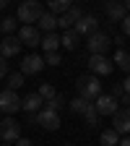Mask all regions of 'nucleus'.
<instances>
[{
	"label": "nucleus",
	"instance_id": "f257e3e1",
	"mask_svg": "<svg viewBox=\"0 0 130 146\" xmlns=\"http://www.w3.org/2000/svg\"><path fill=\"white\" fill-rule=\"evenodd\" d=\"M76 89H78V97H83V99H88V102H94L96 97H102L104 91H102V81H99V76H81L78 81H76Z\"/></svg>",
	"mask_w": 130,
	"mask_h": 146
},
{
	"label": "nucleus",
	"instance_id": "f03ea898",
	"mask_svg": "<svg viewBox=\"0 0 130 146\" xmlns=\"http://www.w3.org/2000/svg\"><path fill=\"white\" fill-rule=\"evenodd\" d=\"M42 13H44V8H42L39 0H24V3L18 5L16 18H18V21H24V26H34L42 18Z\"/></svg>",
	"mask_w": 130,
	"mask_h": 146
},
{
	"label": "nucleus",
	"instance_id": "7ed1b4c3",
	"mask_svg": "<svg viewBox=\"0 0 130 146\" xmlns=\"http://www.w3.org/2000/svg\"><path fill=\"white\" fill-rule=\"evenodd\" d=\"M29 123L39 125V128H47V131H57V128H60V112H52V110L42 107L39 112H34L29 117Z\"/></svg>",
	"mask_w": 130,
	"mask_h": 146
},
{
	"label": "nucleus",
	"instance_id": "20e7f679",
	"mask_svg": "<svg viewBox=\"0 0 130 146\" xmlns=\"http://www.w3.org/2000/svg\"><path fill=\"white\" fill-rule=\"evenodd\" d=\"M21 110V97H18V91L13 89H5V91H0V112H5V115H13Z\"/></svg>",
	"mask_w": 130,
	"mask_h": 146
},
{
	"label": "nucleus",
	"instance_id": "39448f33",
	"mask_svg": "<svg viewBox=\"0 0 130 146\" xmlns=\"http://www.w3.org/2000/svg\"><path fill=\"white\" fill-rule=\"evenodd\" d=\"M115 68V63L107 58V55H88V70L94 76H109Z\"/></svg>",
	"mask_w": 130,
	"mask_h": 146
},
{
	"label": "nucleus",
	"instance_id": "423d86ee",
	"mask_svg": "<svg viewBox=\"0 0 130 146\" xmlns=\"http://www.w3.org/2000/svg\"><path fill=\"white\" fill-rule=\"evenodd\" d=\"M109 34L104 31H94L88 36V55H107L109 52Z\"/></svg>",
	"mask_w": 130,
	"mask_h": 146
},
{
	"label": "nucleus",
	"instance_id": "0eeeda50",
	"mask_svg": "<svg viewBox=\"0 0 130 146\" xmlns=\"http://www.w3.org/2000/svg\"><path fill=\"white\" fill-rule=\"evenodd\" d=\"M0 138H3V143H16L18 138H21V125H18L13 117H5L3 123H0Z\"/></svg>",
	"mask_w": 130,
	"mask_h": 146
},
{
	"label": "nucleus",
	"instance_id": "6e6552de",
	"mask_svg": "<svg viewBox=\"0 0 130 146\" xmlns=\"http://www.w3.org/2000/svg\"><path fill=\"white\" fill-rule=\"evenodd\" d=\"M112 128L120 136H130V107H120L112 115Z\"/></svg>",
	"mask_w": 130,
	"mask_h": 146
},
{
	"label": "nucleus",
	"instance_id": "1a4fd4ad",
	"mask_svg": "<svg viewBox=\"0 0 130 146\" xmlns=\"http://www.w3.org/2000/svg\"><path fill=\"white\" fill-rule=\"evenodd\" d=\"M94 107H96L99 117H102V115H115L117 110H120V102H117L112 94H102V97L94 99Z\"/></svg>",
	"mask_w": 130,
	"mask_h": 146
},
{
	"label": "nucleus",
	"instance_id": "9d476101",
	"mask_svg": "<svg viewBox=\"0 0 130 146\" xmlns=\"http://www.w3.org/2000/svg\"><path fill=\"white\" fill-rule=\"evenodd\" d=\"M44 65H47L44 58H39V55H26L21 60V73L24 76H36V73H42Z\"/></svg>",
	"mask_w": 130,
	"mask_h": 146
},
{
	"label": "nucleus",
	"instance_id": "9b49d317",
	"mask_svg": "<svg viewBox=\"0 0 130 146\" xmlns=\"http://www.w3.org/2000/svg\"><path fill=\"white\" fill-rule=\"evenodd\" d=\"M18 39L26 47H36V44H42V34H39L36 26H21L18 29Z\"/></svg>",
	"mask_w": 130,
	"mask_h": 146
},
{
	"label": "nucleus",
	"instance_id": "f8f14e48",
	"mask_svg": "<svg viewBox=\"0 0 130 146\" xmlns=\"http://www.w3.org/2000/svg\"><path fill=\"white\" fill-rule=\"evenodd\" d=\"M73 29H76L78 34H86V36H91V34H94V31H99V18L96 16H81V21H76V26H73Z\"/></svg>",
	"mask_w": 130,
	"mask_h": 146
},
{
	"label": "nucleus",
	"instance_id": "ddd939ff",
	"mask_svg": "<svg viewBox=\"0 0 130 146\" xmlns=\"http://www.w3.org/2000/svg\"><path fill=\"white\" fill-rule=\"evenodd\" d=\"M104 11H107V16H109V21H120V24H122V18L127 16V8H125L122 0H107Z\"/></svg>",
	"mask_w": 130,
	"mask_h": 146
},
{
	"label": "nucleus",
	"instance_id": "4468645a",
	"mask_svg": "<svg viewBox=\"0 0 130 146\" xmlns=\"http://www.w3.org/2000/svg\"><path fill=\"white\" fill-rule=\"evenodd\" d=\"M21 52V39L18 36H5L3 42H0V55L8 60V58H16V55Z\"/></svg>",
	"mask_w": 130,
	"mask_h": 146
},
{
	"label": "nucleus",
	"instance_id": "2eb2a0df",
	"mask_svg": "<svg viewBox=\"0 0 130 146\" xmlns=\"http://www.w3.org/2000/svg\"><path fill=\"white\" fill-rule=\"evenodd\" d=\"M42 107H44V99H42L39 94H36V91H34V94H26V97L21 99V110H26L29 115H34V112H39Z\"/></svg>",
	"mask_w": 130,
	"mask_h": 146
},
{
	"label": "nucleus",
	"instance_id": "dca6fc26",
	"mask_svg": "<svg viewBox=\"0 0 130 146\" xmlns=\"http://www.w3.org/2000/svg\"><path fill=\"white\" fill-rule=\"evenodd\" d=\"M36 29L44 31V34L55 31V29H57V16H55V13H42V18L36 21Z\"/></svg>",
	"mask_w": 130,
	"mask_h": 146
},
{
	"label": "nucleus",
	"instance_id": "f3484780",
	"mask_svg": "<svg viewBox=\"0 0 130 146\" xmlns=\"http://www.w3.org/2000/svg\"><path fill=\"white\" fill-rule=\"evenodd\" d=\"M112 63H115V65H117L120 70H125L127 76H130V52H127V50H122V47H120V50L115 52V58H112Z\"/></svg>",
	"mask_w": 130,
	"mask_h": 146
},
{
	"label": "nucleus",
	"instance_id": "a211bd4d",
	"mask_svg": "<svg viewBox=\"0 0 130 146\" xmlns=\"http://www.w3.org/2000/svg\"><path fill=\"white\" fill-rule=\"evenodd\" d=\"M78 39H81V34H78L76 29H68V31L60 36V44H63L65 50H76V47H78Z\"/></svg>",
	"mask_w": 130,
	"mask_h": 146
},
{
	"label": "nucleus",
	"instance_id": "6ab92c4d",
	"mask_svg": "<svg viewBox=\"0 0 130 146\" xmlns=\"http://www.w3.org/2000/svg\"><path fill=\"white\" fill-rule=\"evenodd\" d=\"M57 47H60V36L55 34V31H49V34L42 36V50H44V55L47 52H57Z\"/></svg>",
	"mask_w": 130,
	"mask_h": 146
},
{
	"label": "nucleus",
	"instance_id": "aec40b11",
	"mask_svg": "<svg viewBox=\"0 0 130 146\" xmlns=\"http://www.w3.org/2000/svg\"><path fill=\"white\" fill-rule=\"evenodd\" d=\"M120 138H122V136L115 131V128H109V131H102L99 143H102V146H117V143H120Z\"/></svg>",
	"mask_w": 130,
	"mask_h": 146
},
{
	"label": "nucleus",
	"instance_id": "412c9836",
	"mask_svg": "<svg viewBox=\"0 0 130 146\" xmlns=\"http://www.w3.org/2000/svg\"><path fill=\"white\" fill-rule=\"evenodd\" d=\"M88 107H91V102L83 99V97H76V99H70V102H68V110H70V112H76V115H83Z\"/></svg>",
	"mask_w": 130,
	"mask_h": 146
},
{
	"label": "nucleus",
	"instance_id": "4be33fe9",
	"mask_svg": "<svg viewBox=\"0 0 130 146\" xmlns=\"http://www.w3.org/2000/svg\"><path fill=\"white\" fill-rule=\"evenodd\" d=\"M73 5V0H47V8H49V13H65L68 8Z\"/></svg>",
	"mask_w": 130,
	"mask_h": 146
},
{
	"label": "nucleus",
	"instance_id": "5701e85b",
	"mask_svg": "<svg viewBox=\"0 0 130 146\" xmlns=\"http://www.w3.org/2000/svg\"><path fill=\"white\" fill-rule=\"evenodd\" d=\"M44 107H47V110H52V112H60L63 107H68V102H65V97H63V94H55L49 102H44Z\"/></svg>",
	"mask_w": 130,
	"mask_h": 146
},
{
	"label": "nucleus",
	"instance_id": "b1692460",
	"mask_svg": "<svg viewBox=\"0 0 130 146\" xmlns=\"http://www.w3.org/2000/svg\"><path fill=\"white\" fill-rule=\"evenodd\" d=\"M16 29H18V18H11V16H5L3 21H0V31H3L5 36H11Z\"/></svg>",
	"mask_w": 130,
	"mask_h": 146
},
{
	"label": "nucleus",
	"instance_id": "393cba45",
	"mask_svg": "<svg viewBox=\"0 0 130 146\" xmlns=\"http://www.w3.org/2000/svg\"><path fill=\"white\" fill-rule=\"evenodd\" d=\"M24 73L21 70H18V73H11V76H8V89H13V91H18V89H21L24 86Z\"/></svg>",
	"mask_w": 130,
	"mask_h": 146
},
{
	"label": "nucleus",
	"instance_id": "a878e982",
	"mask_svg": "<svg viewBox=\"0 0 130 146\" xmlns=\"http://www.w3.org/2000/svg\"><path fill=\"white\" fill-rule=\"evenodd\" d=\"M36 94H39L44 102H49L55 94H57V91H55V86H52V84H39V91H36Z\"/></svg>",
	"mask_w": 130,
	"mask_h": 146
},
{
	"label": "nucleus",
	"instance_id": "bb28decb",
	"mask_svg": "<svg viewBox=\"0 0 130 146\" xmlns=\"http://www.w3.org/2000/svg\"><path fill=\"white\" fill-rule=\"evenodd\" d=\"M83 117H86V123H88V128L99 123V112H96V107H94V102H91V107H88V110H86V112H83Z\"/></svg>",
	"mask_w": 130,
	"mask_h": 146
},
{
	"label": "nucleus",
	"instance_id": "cd10ccee",
	"mask_svg": "<svg viewBox=\"0 0 130 146\" xmlns=\"http://www.w3.org/2000/svg\"><path fill=\"white\" fill-rule=\"evenodd\" d=\"M44 63H47V65H60V63H63V55H60V52H47V55H44Z\"/></svg>",
	"mask_w": 130,
	"mask_h": 146
},
{
	"label": "nucleus",
	"instance_id": "c85d7f7f",
	"mask_svg": "<svg viewBox=\"0 0 130 146\" xmlns=\"http://www.w3.org/2000/svg\"><path fill=\"white\" fill-rule=\"evenodd\" d=\"M5 76H8V60L0 55V78H5Z\"/></svg>",
	"mask_w": 130,
	"mask_h": 146
},
{
	"label": "nucleus",
	"instance_id": "c756f323",
	"mask_svg": "<svg viewBox=\"0 0 130 146\" xmlns=\"http://www.w3.org/2000/svg\"><path fill=\"white\" fill-rule=\"evenodd\" d=\"M122 34H125V36H130V13L122 18Z\"/></svg>",
	"mask_w": 130,
	"mask_h": 146
},
{
	"label": "nucleus",
	"instance_id": "7c9ffc66",
	"mask_svg": "<svg viewBox=\"0 0 130 146\" xmlns=\"http://www.w3.org/2000/svg\"><path fill=\"white\" fill-rule=\"evenodd\" d=\"M16 146H34V143H31L29 138H18V141H16Z\"/></svg>",
	"mask_w": 130,
	"mask_h": 146
},
{
	"label": "nucleus",
	"instance_id": "2f4dec72",
	"mask_svg": "<svg viewBox=\"0 0 130 146\" xmlns=\"http://www.w3.org/2000/svg\"><path fill=\"white\" fill-rule=\"evenodd\" d=\"M122 89H125V94H127V97H130V76H127V78H125V81H122Z\"/></svg>",
	"mask_w": 130,
	"mask_h": 146
},
{
	"label": "nucleus",
	"instance_id": "473e14b6",
	"mask_svg": "<svg viewBox=\"0 0 130 146\" xmlns=\"http://www.w3.org/2000/svg\"><path fill=\"white\" fill-rule=\"evenodd\" d=\"M117 146H130V136H122V138H120V143H117Z\"/></svg>",
	"mask_w": 130,
	"mask_h": 146
},
{
	"label": "nucleus",
	"instance_id": "72a5a7b5",
	"mask_svg": "<svg viewBox=\"0 0 130 146\" xmlns=\"http://www.w3.org/2000/svg\"><path fill=\"white\" fill-rule=\"evenodd\" d=\"M115 44H120V47L125 44V34H120V36H115Z\"/></svg>",
	"mask_w": 130,
	"mask_h": 146
},
{
	"label": "nucleus",
	"instance_id": "f704fd0d",
	"mask_svg": "<svg viewBox=\"0 0 130 146\" xmlns=\"http://www.w3.org/2000/svg\"><path fill=\"white\" fill-rule=\"evenodd\" d=\"M8 3H11V0H0V11H3V8H5Z\"/></svg>",
	"mask_w": 130,
	"mask_h": 146
},
{
	"label": "nucleus",
	"instance_id": "c9c22d12",
	"mask_svg": "<svg viewBox=\"0 0 130 146\" xmlns=\"http://www.w3.org/2000/svg\"><path fill=\"white\" fill-rule=\"evenodd\" d=\"M122 3H125V8H127V13H130V0H122Z\"/></svg>",
	"mask_w": 130,
	"mask_h": 146
},
{
	"label": "nucleus",
	"instance_id": "e433bc0d",
	"mask_svg": "<svg viewBox=\"0 0 130 146\" xmlns=\"http://www.w3.org/2000/svg\"><path fill=\"white\" fill-rule=\"evenodd\" d=\"M63 146H73V143H63Z\"/></svg>",
	"mask_w": 130,
	"mask_h": 146
},
{
	"label": "nucleus",
	"instance_id": "4c0bfd02",
	"mask_svg": "<svg viewBox=\"0 0 130 146\" xmlns=\"http://www.w3.org/2000/svg\"><path fill=\"white\" fill-rule=\"evenodd\" d=\"M3 146H11V143H3Z\"/></svg>",
	"mask_w": 130,
	"mask_h": 146
},
{
	"label": "nucleus",
	"instance_id": "58836bf2",
	"mask_svg": "<svg viewBox=\"0 0 130 146\" xmlns=\"http://www.w3.org/2000/svg\"><path fill=\"white\" fill-rule=\"evenodd\" d=\"M0 21H3V16H0Z\"/></svg>",
	"mask_w": 130,
	"mask_h": 146
},
{
	"label": "nucleus",
	"instance_id": "ea45409f",
	"mask_svg": "<svg viewBox=\"0 0 130 146\" xmlns=\"http://www.w3.org/2000/svg\"><path fill=\"white\" fill-rule=\"evenodd\" d=\"M78 3H83V0H78Z\"/></svg>",
	"mask_w": 130,
	"mask_h": 146
},
{
	"label": "nucleus",
	"instance_id": "a19ab883",
	"mask_svg": "<svg viewBox=\"0 0 130 146\" xmlns=\"http://www.w3.org/2000/svg\"><path fill=\"white\" fill-rule=\"evenodd\" d=\"M21 3H24V0H21Z\"/></svg>",
	"mask_w": 130,
	"mask_h": 146
}]
</instances>
